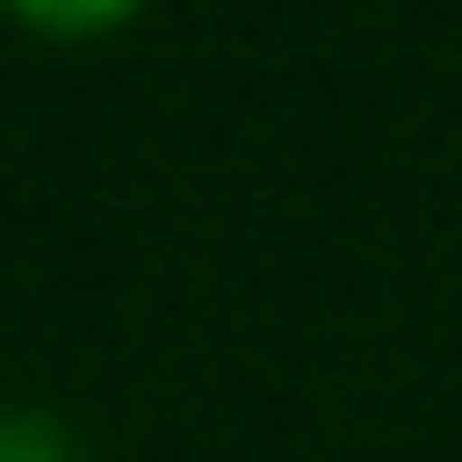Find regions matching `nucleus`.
<instances>
[{"instance_id":"f03ea898","label":"nucleus","mask_w":462,"mask_h":462,"mask_svg":"<svg viewBox=\"0 0 462 462\" xmlns=\"http://www.w3.org/2000/svg\"><path fill=\"white\" fill-rule=\"evenodd\" d=\"M0 462H82L55 408H0Z\"/></svg>"},{"instance_id":"f257e3e1","label":"nucleus","mask_w":462,"mask_h":462,"mask_svg":"<svg viewBox=\"0 0 462 462\" xmlns=\"http://www.w3.org/2000/svg\"><path fill=\"white\" fill-rule=\"evenodd\" d=\"M0 10L28 19V28H46V37H100V28L136 19L145 0H0Z\"/></svg>"}]
</instances>
